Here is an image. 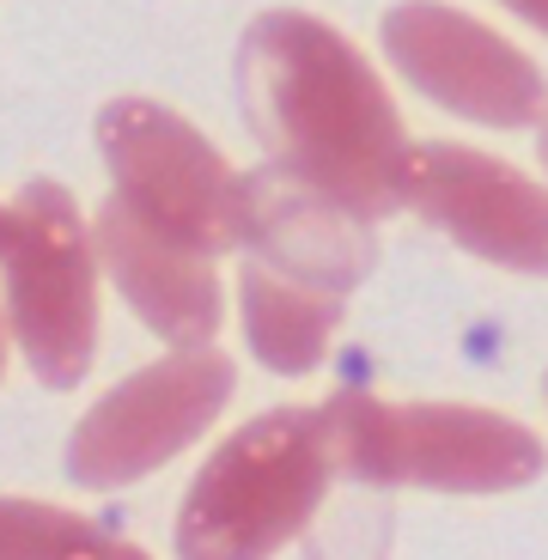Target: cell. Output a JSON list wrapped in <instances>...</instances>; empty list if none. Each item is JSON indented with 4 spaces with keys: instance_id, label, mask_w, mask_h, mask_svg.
<instances>
[{
    "instance_id": "cell-1",
    "label": "cell",
    "mask_w": 548,
    "mask_h": 560,
    "mask_svg": "<svg viewBox=\"0 0 548 560\" xmlns=\"http://www.w3.org/2000/svg\"><path fill=\"white\" fill-rule=\"evenodd\" d=\"M238 98L275 171L360 220L403 208V116L336 25L293 7L250 19L238 43Z\"/></svg>"
},
{
    "instance_id": "cell-2",
    "label": "cell",
    "mask_w": 548,
    "mask_h": 560,
    "mask_svg": "<svg viewBox=\"0 0 548 560\" xmlns=\"http://www.w3.org/2000/svg\"><path fill=\"white\" fill-rule=\"evenodd\" d=\"M336 481L324 408H275L225 439L177 512V560H268L324 512Z\"/></svg>"
},
{
    "instance_id": "cell-3",
    "label": "cell",
    "mask_w": 548,
    "mask_h": 560,
    "mask_svg": "<svg viewBox=\"0 0 548 560\" xmlns=\"http://www.w3.org/2000/svg\"><path fill=\"white\" fill-rule=\"evenodd\" d=\"M336 476L360 488L506 493L543 476V439L512 415L469 402H378L341 390L324 402Z\"/></svg>"
},
{
    "instance_id": "cell-4",
    "label": "cell",
    "mask_w": 548,
    "mask_h": 560,
    "mask_svg": "<svg viewBox=\"0 0 548 560\" xmlns=\"http://www.w3.org/2000/svg\"><path fill=\"white\" fill-rule=\"evenodd\" d=\"M7 329L49 390H73L98 353V244L61 183L31 177L0 201Z\"/></svg>"
},
{
    "instance_id": "cell-5",
    "label": "cell",
    "mask_w": 548,
    "mask_h": 560,
    "mask_svg": "<svg viewBox=\"0 0 548 560\" xmlns=\"http://www.w3.org/2000/svg\"><path fill=\"white\" fill-rule=\"evenodd\" d=\"M98 147L135 220L201 256L238 250V171L196 122L153 98H116L98 116Z\"/></svg>"
},
{
    "instance_id": "cell-6",
    "label": "cell",
    "mask_w": 548,
    "mask_h": 560,
    "mask_svg": "<svg viewBox=\"0 0 548 560\" xmlns=\"http://www.w3.org/2000/svg\"><path fill=\"white\" fill-rule=\"evenodd\" d=\"M232 390H238V372L220 348H177L141 365L135 378H123L85 408L68 439V476L98 493L153 476L159 463H171L183 445L208 433Z\"/></svg>"
},
{
    "instance_id": "cell-7",
    "label": "cell",
    "mask_w": 548,
    "mask_h": 560,
    "mask_svg": "<svg viewBox=\"0 0 548 560\" xmlns=\"http://www.w3.org/2000/svg\"><path fill=\"white\" fill-rule=\"evenodd\" d=\"M384 56L439 110L469 116L481 128H524L548 104L543 68L524 49L439 0H403L384 13Z\"/></svg>"
},
{
    "instance_id": "cell-8",
    "label": "cell",
    "mask_w": 548,
    "mask_h": 560,
    "mask_svg": "<svg viewBox=\"0 0 548 560\" xmlns=\"http://www.w3.org/2000/svg\"><path fill=\"white\" fill-rule=\"evenodd\" d=\"M396 189H403V208L433 220L469 256L518 275H548V189L518 165L476 147L427 140V147H408Z\"/></svg>"
},
{
    "instance_id": "cell-9",
    "label": "cell",
    "mask_w": 548,
    "mask_h": 560,
    "mask_svg": "<svg viewBox=\"0 0 548 560\" xmlns=\"http://www.w3.org/2000/svg\"><path fill=\"white\" fill-rule=\"evenodd\" d=\"M238 244L250 250V262L341 299L372 275V256H378L372 220L348 213L341 201L317 196L275 165L238 177Z\"/></svg>"
},
{
    "instance_id": "cell-10",
    "label": "cell",
    "mask_w": 548,
    "mask_h": 560,
    "mask_svg": "<svg viewBox=\"0 0 548 560\" xmlns=\"http://www.w3.org/2000/svg\"><path fill=\"white\" fill-rule=\"evenodd\" d=\"M92 244H98L104 268H110L116 293L128 299V311H135L159 341H171V348H208L220 317H225L213 256L153 232V225L135 220L116 196L104 201Z\"/></svg>"
},
{
    "instance_id": "cell-11",
    "label": "cell",
    "mask_w": 548,
    "mask_h": 560,
    "mask_svg": "<svg viewBox=\"0 0 548 560\" xmlns=\"http://www.w3.org/2000/svg\"><path fill=\"white\" fill-rule=\"evenodd\" d=\"M336 329H341V293L287 280L263 262L244 268V336H250V353L268 372H281V378L311 372L329 353Z\"/></svg>"
},
{
    "instance_id": "cell-12",
    "label": "cell",
    "mask_w": 548,
    "mask_h": 560,
    "mask_svg": "<svg viewBox=\"0 0 548 560\" xmlns=\"http://www.w3.org/2000/svg\"><path fill=\"white\" fill-rule=\"evenodd\" d=\"M98 524L43 500H0V560H68Z\"/></svg>"
},
{
    "instance_id": "cell-13",
    "label": "cell",
    "mask_w": 548,
    "mask_h": 560,
    "mask_svg": "<svg viewBox=\"0 0 548 560\" xmlns=\"http://www.w3.org/2000/svg\"><path fill=\"white\" fill-rule=\"evenodd\" d=\"M68 560H147V555H141V548H135V542H116V536L92 530V536H85V542L73 548Z\"/></svg>"
},
{
    "instance_id": "cell-14",
    "label": "cell",
    "mask_w": 548,
    "mask_h": 560,
    "mask_svg": "<svg viewBox=\"0 0 548 560\" xmlns=\"http://www.w3.org/2000/svg\"><path fill=\"white\" fill-rule=\"evenodd\" d=\"M500 7H512V13L524 19V25H536V31H548V0H500Z\"/></svg>"
},
{
    "instance_id": "cell-15",
    "label": "cell",
    "mask_w": 548,
    "mask_h": 560,
    "mask_svg": "<svg viewBox=\"0 0 548 560\" xmlns=\"http://www.w3.org/2000/svg\"><path fill=\"white\" fill-rule=\"evenodd\" d=\"M0 372H7V323H0Z\"/></svg>"
},
{
    "instance_id": "cell-16",
    "label": "cell",
    "mask_w": 548,
    "mask_h": 560,
    "mask_svg": "<svg viewBox=\"0 0 548 560\" xmlns=\"http://www.w3.org/2000/svg\"><path fill=\"white\" fill-rule=\"evenodd\" d=\"M536 147H543V165H548V122H543V135H536Z\"/></svg>"
}]
</instances>
